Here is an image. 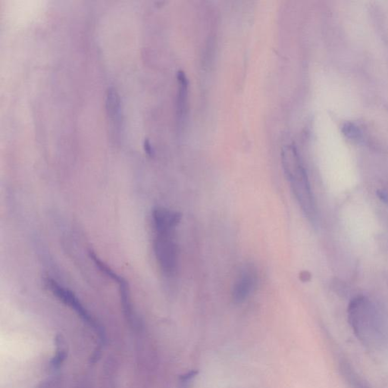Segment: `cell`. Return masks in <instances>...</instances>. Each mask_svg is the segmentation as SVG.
I'll list each match as a JSON object with an SVG mask.
<instances>
[{
	"mask_svg": "<svg viewBox=\"0 0 388 388\" xmlns=\"http://www.w3.org/2000/svg\"><path fill=\"white\" fill-rule=\"evenodd\" d=\"M44 282H45L46 287L55 297L58 298L60 301L63 302L64 304L75 311L83 320L88 322L93 327H95V329H97V324L91 317L89 312L83 306L81 301L75 296V293L62 285H59L56 281L54 280L52 278H47Z\"/></svg>",
	"mask_w": 388,
	"mask_h": 388,
	"instance_id": "4",
	"label": "cell"
},
{
	"mask_svg": "<svg viewBox=\"0 0 388 388\" xmlns=\"http://www.w3.org/2000/svg\"><path fill=\"white\" fill-rule=\"evenodd\" d=\"M342 372L346 377L348 383L350 384L353 388H370L362 379L358 376L357 374L347 364H343L341 366Z\"/></svg>",
	"mask_w": 388,
	"mask_h": 388,
	"instance_id": "9",
	"label": "cell"
},
{
	"mask_svg": "<svg viewBox=\"0 0 388 388\" xmlns=\"http://www.w3.org/2000/svg\"><path fill=\"white\" fill-rule=\"evenodd\" d=\"M178 110L180 117L183 116L185 112V105H186L187 94H188V80L186 75L182 71H179L178 74Z\"/></svg>",
	"mask_w": 388,
	"mask_h": 388,
	"instance_id": "8",
	"label": "cell"
},
{
	"mask_svg": "<svg viewBox=\"0 0 388 388\" xmlns=\"http://www.w3.org/2000/svg\"><path fill=\"white\" fill-rule=\"evenodd\" d=\"M144 147H145V150L146 151V152H147L148 154L152 153V149H151L150 144H149V141H148V140L145 141Z\"/></svg>",
	"mask_w": 388,
	"mask_h": 388,
	"instance_id": "10",
	"label": "cell"
},
{
	"mask_svg": "<svg viewBox=\"0 0 388 388\" xmlns=\"http://www.w3.org/2000/svg\"><path fill=\"white\" fill-rule=\"evenodd\" d=\"M174 232H155L153 248L155 258L165 275H174L178 267V251Z\"/></svg>",
	"mask_w": 388,
	"mask_h": 388,
	"instance_id": "3",
	"label": "cell"
},
{
	"mask_svg": "<svg viewBox=\"0 0 388 388\" xmlns=\"http://www.w3.org/2000/svg\"><path fill=\"white\" fill-rule=\"evenodd\" d=\"M257 274L253 267L246 265L240 272L233 289L232 298L237 303L243 302L250 295L256 287Z\"/></svg>",
	"mask_w": 388,
	"mask_h": 388,
	"instance_id": "5",
	"label": "cell"
},
{
	"mask_svg": "<svg viewBox=\"0 0 388 388\" xmlns=\"http://www.w3.org/2000/svg\"><path fill=\"white\" fill-rule=\"evenodd\" d=\"M282 165L291 188L302 210L310 218L315 216V207L310 187L304 168L294 147L288 145L282 152Z\"/></svg>",
	"mask_w": 388,
	"mask_h": 388,
	"instance_id": "2",
	"label": "cell"
},
{
	"mask_svg": "<svg viewBox=\"0 0 388 388\" xmlns=\"http://www.w3.org/2000/svg\"><path fill=\"white\" fill-rule=\"evenodd\" d=\"M181 218V214L165 208H155L152 211V223L155 232H174Z\"/></svg>",
	"mask_w": 388,
	"mask_h": 388,
	"instance_id": "6",
	"label": "cell"
},
{
	"mask_svg": "<svg viewBox=\"0 0 388 388\" xmlns=\"http://www.w3.org/2000/svg\"><path fill=\"white\" fill-rule=\"evenodd\" d=\"M348 318L351 328L362 344L369 348L382 346L385 340L382 324L369 299L359 296L351 301Z\"/></svg>",
	"mask_w": 388,
	"mask_h": 388,
	"instance_id": "1",
	"label": "cell"
},
{
	"mask_svg": "<svg viewBox=\"0 0 388 388\" xmlns=\"http://www.w3.org/2000/svg\"><path fill=\"white\" fill-rule=\"evenodd\" d=\"M105 104L108 120L114 132L117 134L121 128V105L119 94L113 87H110L107 90Z\"/></svg>",
	"mask_w": 388,
	"mask_h": 388,
	"instance_id": "7",
	"label": "cell"
}]
</instances>
